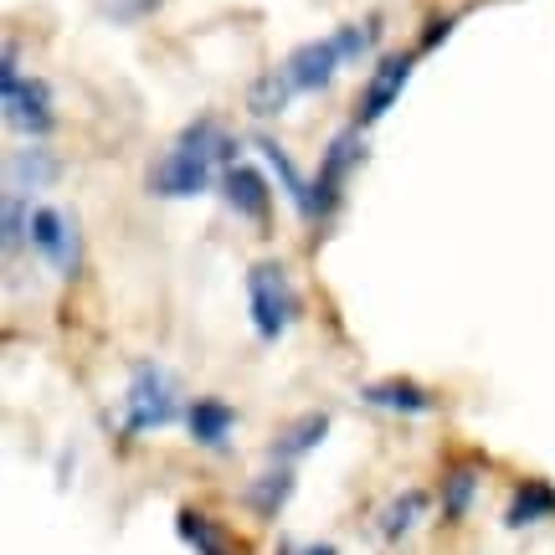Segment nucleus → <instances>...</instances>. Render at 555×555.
Listing matches in <instances>:
<instances>
[{
	"instance_id": "19",
	"label": "nucleus",
	"mask_w": 555,
	"mask_h": 555,
	"mask_svg": "<svg viewBox=\"0 0 555 555\" xmlns=\"http://www.w3.org/2000/svg\"><path fill=\"white\" fill-rule=\"evenodd\" d=\"M47 180H57V159L47 155V150H16V155H5V191L31 196Z\"/></svg>"
},
{
	"instance_id": "24",
	"label": "nucleus",
	"mask_w": 555,
	"mask_h": 555,
	"mask_svg": "<svg viewBox=\"0 0 555 555\" xmlns=\"http://www.w3.org/2000/svg\"><path fill=\"white\" fill-rule=\"evenodd\" d=\"M448 31H453V16H442V21H433V26H427V37H422V52H427V47H437V41L448 37Z\"/></svg>"
},
{
	"instance_id": "11",
	"label": "nucleus",
	"mask_w": 555,
	"mask_h": 555,
	"mask_svg": "<svg viewBox=\"0 0 555 555\" xmlns=\"http://www.w3.org/2000/svg\"><path fill=\"white\" fill-rule=\"evenodd\" d=\"M324 437H330V412H298V416H288V422L273 433V442H268V463H288V468H298V463L314 453Z\"/></svg>"
},
{
	"instance_id": "9",
	"label": "nucleus",
	"mask_w": 555,
	"mask_h": 555,
	"mask_svg": "<svg viewBox=\"0 0 555 555\" xmlns=\"http://www.w3.org/2000/svg\"><path fill=\"white\" fill-rule=\"evenodd\" d=\"M221 196L232 206V217L253 221V227H268L273 221V185L262 176L258 165H247V159H232L227 170H221Z\"/></svg>"
},
{
	"instance_id": "23",
	"label": "nucleus",
	"mask_w": 555,
	"mask_h": 555,
	"mask_svg": "<svg viewBox=\"0 0 555 555\" xmlns=\"http://www.w3.org/2000/svg\"><path fill=\"white\" fill-rule=\"evenodd\" d=\"M278 555H339V545H330V540H283Z\"/></svg>"
},
{
	"instance_id": "2",
	"label": "nucleus",
	"mask_w": 555,
	"mask_h": 555,
	"mask_svg": "<svg viewBox=\"0 0 555 555\" xmlns=\"http://www.w3.org/2000/svg\"><path fill=\"white\" fill-rule=\"evenodd\" d=\"M376 31H380V21L365 16V21H345L330 37H314V41H304V47H294L288 57L278 62L288 88H294V99L298 93H324L350 62H360L376 47Z\"/></svg>"
},
{
	"instance_id": "4",
	"label": "nucleus",
	"mask_w": 555,
	"mask_h": 555,
	"mask_svg": "<svg viewBox=\"0 0 555 555\" xmlns=\"http://www.w3.org/2000/svg\"><path fill=\"white\" fill-rule=\"evenodd\" d=\"M0 103H5V124L26 139H47L57 129V108H52V88L41 78L21 73L16 41H5L0 52Z\"/></svg>"
},
{
	"instance_id": "20",
	"label": "nucleus",
	"mask_w": 555,
	"mask_h": 555,
	"mask_svg": "<svg viewBox=\"0 0 555 555\" xmlns=\"http://www.w3.org/2000/svg\"><path fill=\"white\" fill-rule=\"evenodd\" d=\"M288 99H294V88L283 78V67H273V73H262V78L247 88V114H253V119H278V114L288 108Z\"/></svg>"
},
{
	"instance_id": "12",
	"label": "nucleus",
	"mask_w": 555,
	"mask_h": 555,
	"mask_svg": "<svg viewBox=\"0 0 555 555\" xmlns=\"http://www.w3.org/2000/svg\"><path fill=\"white\" fill-rule=\"evenodd\" d=\"M185 433H191L196 448L221 453V448L232 442V433H237V406L221 397H191V406H185Z\"/></svg>"
},
{
	"instance_id": "1",
	"label": "nucleus",
	"mask_w": 555,
	"mask_h": 555,
	"mask_svg": "<svg viewBox=\"0 0 555 555\" xmlns=\"http://www.w3.org/2000/svg\"><path fill=\"white\" fill-rule=\"evenodd\" d=\"M237 159V139L221 129L217 114H201L176 134V144L159 155V165L150 170V196L159 201H191L201 196L217 170H227Z\"/></svg>"
},
{
	"instance_id": "6",
	"label": "nucleus",
	"mask_w": 555,
	"mask_h": 555,
	"mask_svg": "<svg viewBox=\"0 0 555 555\" xmlns=\"http://www.w3.org/2000/svg\"><path fill=\"white\" fill-rule=\"evenodd\" d=\"M360 165V124H345L324 155L314 165V180H309V221H330L345 206V191H350V176Z\"/></svg>"
},
{
	"instance_id": "8",
	"label": "nucleus",
	"mask_w": 555,
	"mask_h": 555,
	"mask_svg": "<svg viewBox=\"0 0 555 555\" xmlns=\"http://www.w3.org/2000/svg\"><path fill=\"white\" fill-rule=\"evenodd\" d=\"M412 67H416V52H391V57L376 62V73L365 78L360 103H356V124H360V129L380 124L391 108H397V99L406 93V82H412Z\"/></svg>"
},
{
	"instance_id": "17",
	"label": "nucleus",
	"mask_w": 555,
	"mask_h": 555,
	"mask_svg": "<svg viewBox=\"0 0 555 555\" xmlns=\"http://www.w3.org/2000/svg\"><path fill=\"white\" fill-rule=\"evenodd\" d=\"M478 483H483V468H478V463H453V468L442 474V483H437V509H442V519L468 515L478 499Z\"/></svg>"
},
{
	"instance_id": "3",
	"label": "nucleus",
	"mask_w": 555,
	"mask_h": 555,
	"mask_svg": "<svg viewBox=\"0 0 555 555\" xmlns=\"http://www.w3.org/2000/svg\"><path fill=\"white\" fill-rule=\"evenodd\" d=\"M185 406L191 401L180 397L176 371H165L159 360H139L134 371H129V386H124L119 422L129 437H150V433H165V427L185 422Z\"/></svg>"
},
{
	"instance_id": "18",
	"label": "nucleus",
	"mask_w": 555,
	"mask_h": 555,
	"mask_svg": "<svg viewBox=\"0 0 555 555\" xmlns=\"http://www.w3.org/2000/svg\"><path fill=\"white\" fill-rule=\"evenodd\" d=\"M253 144H258V155L268 159V170H273V180L278 185H283V196L294 201V211L304 221H309V185H304V176H298V165H294V155H288V150H283V144H278V139H253Z\"/></svg>"
},
{
	"instance_id": "16",
	"label": "nucleus",
	"mask_w": 555,
	"mask_h": 555,
	"mask_svg": "<svg viewBox=\"0 0 555 555\" xmlns=\"http://www.w3.org/2000/svg\"><path fill=\"white\" fill-rule=\"evenodd\" d=\"M427 509H433V494L427 489H401L397 499H386V509L376 515V535L386 540V545H397V540H406L427 519Z\"/></svg>"
},
{
	"instance_id": "5",
	"label": "nucleus",
	"mask_w": 555,
	"mask_h": 555,
	"mask_svg": "<svg viewBox=\"0 0 555 555\" xmlns=\"http://www.w3.org/2000/svg\"><path fill=\"white\" fill-rule=\"evenodd\" d=\"M247 314H253V335L262 345H278V339L294 330L298 319V294L294 278L278 258H262L247 268Z\"/></svg>"
},
{
	"instance_id": "21",
	"label": "nucleus",
	"mask_w": 555,
	"mask_h": 555,
	"mask_svg": "<svg viewBox=\"0 0 555 555\" xmlns=\"http://www.w3.org/2000/svg\"><path fill=\"white\" fill-rule=\"evenodd\" d=\"M0 232H5V258H16L21 242H31V217H26V196L21 191L0 196Z\"/></svg>"
},
{
	"instance_id": "13",
	"label": "nucleus",
	"mask_w": 555,
	"mask_h": 555,
	"mask_svg": "<svg viewBox=\"0 0 555 555\" xmlns=\"http://www.w3.org/2000/svg\"><path fill=\"white\" fill-rule=\"evenodd\" d=\"M294 489H298V468H288V463H268V468H262V474L242 489V504H247L258 519H268V525H273V519L288 509Z\"/></svg>"
},
{
	"instance_id": "22",
	"label": "nucleus",
	"mask_w": 555,
	"mask_h": 555,
	"mask_svg": "<svg viewBox=\"0 0 555 555\" xmlns=\"http://www.w3.org/2000/svg\"><path fill=\"white\" fill-rule=\"evenodd\" d=\"M165 0H103V11L114 21H139V16H150V11H159Z\"/></svg>"
},
{
	"instance_id": "7",
	"label": "nucleus",
	"mask_w": 555,
	"mask_h": 555,
	"mask_svg": "<svg viewBox=\"0 0 555 555\" xmlns=\"http://www.w3.org/2000/svg\"><path fill=\"white\" fill-rule=\"evenodd\" d=\"M31 247H37L41 262L57 278H78V268H82L78 221L67 217L62 206H37V211H31Z\"/></svg>"
},
{
	"instance_id": "15",
	"label": "nucleus",
	"mask_w": 555,
	"mask_h": 555,
	"mask_svg": "<svg viewBox=\"0 0 555 555\" xmlns=\"http://www.w3.org/2000/svg\"><path fill=\"white\" fill-rule=\"evenodd\" d=\"M545 519H555V483L551 478H519L509 504H504V525L509 530H535Z\"/></svg>"
},
{
	"instance_id": "14",
	"label": "nucleus",
	"mask_w": 555,
	"mask_h": 555,
	"mask_svg": "<svg viewBox=\"0 0 555 555\" xmlns=\"http://www.w3.org/2000/svg\"><path fill=\"white\" fill-rule=\"evenodd\" d=\"M176 535L191 545L196 555H242L237 535L221 525L217 515H206V509H196V504H185V509H176Z\"/></svg>"
},
{
	"instance_id": "10",
	"label": "nucleus",
	"mask_w": 555,
	"mask_h": 555,
	"mask_svg": "<svg viewBox=\"0 0 555 555\" xmlns=\"http://www.w3.org/2000/svg\"><path fill=\"white\" fill-rule=\"evenodd\" d=\"M360 401H365L371 412H386V416H433L437 412V391H427V386L412 376L365 380V386H360Z\"/></svg>"
}]
</instances>
